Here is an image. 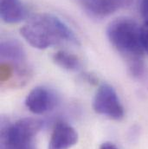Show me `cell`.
Returning a JSON list of instances; mask_svg holds the SVG:
<instances>
[{
    "mask_svg": "<svg viewBox=\"0 0 148 149\" xmlns=\"http://www.w3.org/2000/svg\"><path fill=\"white\" fill-rule=\"evenodd\" d=\"M79 5L88 15L96 18H103L115 12L125 5L123 0H76Z\"/></svg>",
    "mask_w": 148,
    "mask_h": 149,
    "instance_id": "cell-7",
    "label": "cell"
},
{
    "mask_svg": "<svg viewBox=\"0 0 148 149\" xmlns=\"http://www.w3.org/2000/svg\"><path fill=\"white\" fill-rule=\"evenodd\" d=\"M107 36L126 61L130 74L140 77L144 73L145 49L141 42V27L129 17H119L112 21L107 29Z\"/></svg>",
    "mask_w": 148,
    "mask_h": 149,
    "instance_id": "cell-1",
    "label": "cell"
},
{
    "mask_svg": "<svg viewBox=\"0 0 148 149\" xmlns=\"http://www.w3.org/2000/svg\"><path fill=\"white\" fill-rule=\"evenodd\" d=\"M100 149H119V148H117L113 143L107 141V142H104V143H102V144L101 145Z\"/></svg>",
    "mask_w": 148,
    "mask_h": 149,
    "instance_id": "cell-13",
    "label": "cell"
},
{
    "mask_svg": "<svg viewBox=\"0 0 148 149\" xmlns=\"http://www.w3.org/2000/svg\"><path fill=\"white\" fill-rule=\"evenodd\" d=\"M26 16L27 10L21 0H0V17L4 23L18 24Z\"/></svg>",
    "mask_w": 148,
    "mask_h": 149,
    "instance_id": "cell-9",
    "label": "cell"
},
{
    "mask_svg": "<svg viewBox=\"0 0 148 149\" xmlns=\"http://www.w3.org/2000/svg\"><path fill=\"white\" fill-rule=\"evenodd\" d=\"M0 53L2 62L9 63L17 67H27L25 51L20 42L17 40H3L0 45Z\"/></svg>",
    "mask_w": 148,
    "mask_h": 149,
    "instance_id": "cell-8",
    "label": "cell"
},
{
    "mask_svg": "<svg viewBox=\"0 0 148 149\" xmlns=\"http://www.w3.org/2000/svg\"><path fill=\"white\" fill-rule=\"evenodd\" d=\"M78 142V134L73 127L58 122L51 134L48 149H69Z\"/></svg>",
    "mask_w": 148,
    "mask_h": 149,
    "instance_id": "cell-6",
    "label": "cell"
},
{
    "mask_svg": "<svg viewBox=\"0 0 148 149\" xmlns=\"http://www.w3.org/2000/svg\"><path fill=\"white\" fill-rule=\"evenodd\" d=\"M26 108L35 114H42L52 110L56 105V95L48 88L37 87L26 96L24 101Z\"/></svg>",
    "mask_w": 148,
    "mask_h": 149,
    "instance_id": "cell-5",
    "label": "cell"
},
{
    "mask_svg": "<svg viewBox=\"0 0 148 149\" xmlns=\"http://www.w3.org/2000/svg\"><path fill=\"white\" fill-rule=\"evenodd\" d=\"M53 61L56 65L69 71H77L81 67V61L75 55L64 50H59L55 53Z\"/></svg>",
    "mask_w": 148,
    "mask_h": 149,
    "instance_id": "cell-10",
    "label": "cell"
},
{
    "mask_svg": "<svg viewBox=\"0 0 148 149\" xmlns=\"http://www.w3.org/2000/svg\"><path fill=\"white\" fill-rule=\"evenodd\" d=\"M131 1H132V0H123V2H124V4H125V5L129 4V3H131Z\"/></svg>",
    "mask_w": 148,
    "mask_h": 149,
    "instance_id": "cell-14",
    "label": "cell"
},
{
    "mask_svg": "<svg viewBox=\"0 0 148 149\" xmlns=\"http://www.w3.org/2000/svg\"><path fill=\"white\" fill-rule=\"evenodd\" d=\"M141 42L145 52L148 53V23H144L141 27Z\"/></svg>",
    "mask_w": 148,
    "mask_h": 149,
    "instance_id": "cell-11",
    "label": "cell"
},
{
    "mask_svg": "<svg viewBox=\"0 0 148 149\" xmlns=\"http://www.w3.org/2000/svg\"><path fill=\"white\" fill-rule=\"evenodd\" d=\"M140 12L144 23H148V0H143L140 4Z\"/></svg>",
    "mask_w": 148,
    "mask_h": 149,
    "instance_id": "cell-12",
    "label": "cell"
},
{
    "mask_svg": "<svg viewBox=\"0 0 148 149\" xmlns=\"http://www.w3.org/2000/svg\"><path fill=\"white\" fill-rule=\"evenodd\" d=\"M95 113L113 120H120L125 112L115 89L108 83H102L97 89L93 101Z\"/></svg>",
    "mask_w": 148,
    "mask_h": 149,
    "instance_id": "cell-4",
    "label": "cell"
},
{
    "mask_svg": "<svg viewBox=\"0 0 148 149\" xmlns=\"http://www.w3.org/2000/svg\"><path fill=\"white\" fill-rule=\"evenodd\" d=\"M20 31L28 43L38 49H45L63 42H78L72 30L60 18L49 13L33 16Z\"/></svg>",
    "mask_w": 148,
    "mask_h": 149,
    "instance_id": "cell-2",
    "label": "cell"
},
{
    "mask_svg": "<svg viewBox=\"0 0 148 149\" xmlns=\"http://www.w3.org/2000/svg\"><path fill=\"white\" fill-rule=\"evenodd\" d=\"M42 126L40 119H21L6 128L3 134V145L5 149H34V139Z\"/></svg>",
    "mask_w": 148,
    "mask_h": 149,
    "instance_id": "cell-3",
    "label": "cell"
}]
</instances>
